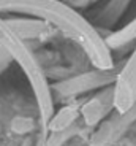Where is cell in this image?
Returning <instances> with one entry per match:
<instances>
[{"label": "cell", "mask_w": 136, "mask_h": 146, "mask_svg": "<svg viewBox=\"0 0 136 146\" xmlns=\"http://www.w3.org/2000/svg\"><path fill=\"white\" fill-rule=\"evenodd\" d=\"M0 11L26 13L51 22L60 30H63L66 35L79 41L87 51L89 57L101 70L111 68L108 46L90 27V24H87L66 5L57 0H0Z\"/></svg>", "instance_id": "1"}, {"label": "cell", "mask_w": 136, "mask_h": 146, "mask_svg": "<svg viewBox=\"0 0 136 146\" xmlns=\"http://www.w3.org/2000/svg\"><path fill=\"white\" fill-rule=\"evenodd\" d=\"M16 30L8 24V22L0 21V44L7 49L10 54H13V57L21 64V67L24 68V72L29 75V78L32 80L33 92L37 95L38 105H40L41 114L44 119H48L52 113V103H51V94H49L48 84L44 81L43 75L40 73L35 60L32 59L30 52L26 49L24 43H21V40L18 38V35H14Z\"/></svg>", "instance_id": "2"}, {"label": "cell", "mask_w": 136, "mask_h": 146, "mask_svg": "<svg viewBox=\"0 0 136 146\" xmlns=\"http://www.w3.org/2000/svg\"><path fill=\"white\" fill-rule=\"evenodd\" d=\"M78 117V110L74 106H65L55 114V117L49 122V130L51 132H59L68 129V125L73 124V121Z\"/></svg>", "instance_id": "3"}, {"label": "cell", "mask_w": 136, "mask_h": 146, "mask_svg": "<svg viewBox=\"0 0 136 146\" xmlns=\"http://www.w3.org/2000/svg\"><path fill=\"white\" fill-rule=\"evenodd\" d=\"M101 113H103V110H101V105H100V102L97 99L92 100V102L82 110V114H84V117L87 119L89 124L97 122L100 119V116H101Z\"/></svg>", "instance_id": "4"}, {"label": "cell", "mask_w": 136, "mask_h": 146, "mask_svg": "<svg viewBox=\"0 0 136 146\" xmlns=\"http://www.w3.org/2000/svg\"><path fill=\"white\" fill-rule=\"evenodd\" d=\"M32 127H33L32 119H29V117H14V121H13V129H14L18 133L30 132Z\"/></svg>", "instance_id": "5"}]
</instances>
